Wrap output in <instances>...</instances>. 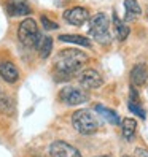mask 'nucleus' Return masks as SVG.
<instances>
[{"label": "nucleus", "mask_w": 148, "mask_h": 157, "mask_svg": "<svg viewBox=\"0 0 148 157\" xmlns=\"http://www.w3.org/2000/svg\"><path fill=\"white\" fill-rule=\"evenodd\" d=\"M88 62V56L75 48H67L58 52L54 59V71L58 81H67L77 76Z\"/></svg>", "instance_id": "f257e3e1"}, {"label": "nucleus", "mask_w": 148, "mask_h": 157, "mask_svg": "<svg viewBox=\"0 0 148 157\" xmlns=\"http://www.w3.org/2000/svg\"><path fill=\"white\" fill-rule=\"evenodd\" d=\"M89 35L100 44H108L112 41L110 19L105 13H99L92 17V21L89 24Z\"/></svg>", "instance_id": "f03ea898"}, {"label": "nucleus", "mask_w": 148, "mask_h": 157, "mask_svg": "<svg viewBox=\"0 0 148 157\" xmlns=\"http://www.w3.org/2000/svg\"><path fill=\"white\" fill-rule=\"evenodd\" d=\"M72 124L75 127V130L83 135H92L99 128V121L89 109H78V111H75L72 116Z\"/></svg>", "instance_id": "7ed1b4c3"}, {"label": "nucleus", "mask_w": 148, "mask_h": 157, "mask_svg": "<svg viewBox=\"0 0 148 157\" xmlns=\"http://www.w3.org/2000/svg\"><path fill=\"white\" fill-rule=\"evenodd\" d=\"M18 38L27 48H35L37 46V41L40 38V32H38V25H37V22L32 17H27V19H24L19 24Z\"/></svg>", "instance_id": "20e7f679"}, {"label": "nucleus", "mask_w": 148, "mask_h": 157, "mask_svg": "<svg viewBox=\"0 0 148 157\" xmlns=\"http://www.w3.org/2000/svg\"><path fill=\"white\" fill-rule=\"evenodd\" d=\"M59 100L69 106L81 105L89 100V94L85 87H75V86H64L59 90Z\"/></svg>", "instance_id": "39448f33"}, {"label": "nucleus", "mask_w": 148, "mask_h": 157, "mask_svg": "<svg viewBox=\"0 0 148 157\" xmlns=\"http://www.w3.org/2000/svg\"><path fill=\"white\" fill-rule=\"evenodd\" d=\"M78 82L85 89H99L104 84V78L97 70L88 68V70H81L78 73Z\"/></svg>", "instance_id": "423d86ee"}, {"label": "nucleus", "mask_w": 148, "mask_h": 157, "mask_svg": "<svg viewBox=\"0 0 148 157\" xmlns=\"http://www.w3.org/2000/svg\"><path fill=\"white\" fill-rule=\"evenodd\" d=\"M64 19H66L70 25H77L81 27L85 22L89 19V11L83 6H73L64 11Z\"/></svg>", "instance_id": "0eeeda50"}, {"label": "nucleus", "mask_w": 148, "mask_h": 157, "mask_svg": "<svg viewBox=\"0 0 148 157\" xmlns=\"http://www.w3.org/2000/svg\"><path fill=\"white\" fill-rule=\"evenodd\" d=\"M50 155L51 157H83L77 147L66 141H54L50 146Z\"/></svg>", "instance_id": "6e6552de"}, {"label": "nucleus", "mask_w": 148, "mask_h": 157, "mask_svg": "<svg viewBox=\"0 0 148 157\" xmlns=\"http://www.w3.org/2000/svg\"><path fill=\"white\" fill-rule=\"evenodd\" d=\"M129 78H131L132 86H137V87L145 86L146 81H148V67H146V63H143V62L135 63V65L132 67V70H131Z\"/></svg>", "instance_id": "1a4fd4ad"}, {"label": "nucleus", "mask_w": 148, "mask_h": 157, "mask_svg": "<svg viewBox=\"0 0 148 157\" xmlns=\"http://www.w3.org/2000/svg\"><path fill=\"white\" fill-rule=\"evenodd\" d=\"M5 8L10 16H27L32 11L30 5L26 0H6Z\"/></svg>", "instance_id": "9d476101"}, {"label": "nucleus", "mask_w": 148, "mask_h": 157, "mask_svg": "<svg viewBox=\"0 0 148 157\" xmlns=\"http://www.w3.org/2000/svg\"><path fill=\"white\" fill-rule=\"evenodd\" d=\"M0 76H2L3 81L13 84V82L19 79V70L10 60H0Z\"/></svg>", "instance_id": "9b49d317"}, {"label": "nucleus", "mask_w": 148, "mask_h": 157, "mask_svg": "<svg viewBox=\"0 0 148 157\" xmlns=\"http://www.w3.org/2000/svg\"><path fill=\"white\" fill-rule=\"evenodd\" d=\"M35 49L38 51L42 59H48L51 51H53V38H51L50 35H40L38 41H37Z\"/></svg>", "instance_id": "f8f14e48"}, {"label": "nucleus", "mask_w": 148, "mask_h": 157, "mask_svg": "<svg viewBox=\"0 0 148 157\" xmlns=\"http://www.w3.org/2000/svg\"><path fill=\"white\" fill-rule=\"evenodd\" d=\"M59 41L64 43H73V44H78V46H85V48H91V40L85 35H77V33H64L59 35Z\"/></svg>", "instance_id": "ddd939ff"}, {"label": "nucleus", "mask_w": 148, "mask_h": 157, "mask_svg": "<svg viewBox=\"0 0 148 157\" xmlns=\"http://www.w3.org/2000/svg\"><path fill=\"white\" fill-rule=\"evenodd\" d=\"M124 6H126V17H124V22L127 21H132L135 17H138L142 14V8L135 0H124Z\"/></svg>", "instance_id": "4468645a"}, {"label": "nucleus", "mask_w": 148, "mask_h": 157, "mask_svg": "<svg viewBox=\"0 0 148 157\" xmlns=\"http://www.w3.org/2000/svg\"><path fill=\"white\" fill-rule=\"evenodd\" d=\"M113 27H115V35L119 41H124L129 35V27L124 24V21H121L118 17L116 13H113Z\"/></svg>", "instance_id": "2eb2a0df"}, {"label": "nucleus", "mask_w": 148, "mask_h": 157, "mask_svg": "<svg viewBox=\"0 0 148 157\" xmlns=\"http://www.w3.org/2000/svg\"><path fill=\"white\" fill-rule=\"evenodd\" d=\"M135 130H137V122L135 119H131V117H126L123 119V136L126 141H131L134 135H135Z\"/></svg>", "instance_id": "dca6fc26"}, {"label": "nucleus", "mask_w": 148, "mask_h": 157, "mask_svg": "<svg viewBox=\"0 0 148 157\" xmlns=\"http://www.w3.org/2000/svg\"><path fill=\"white\" fill-rule=\"evenodd\" d=\"M96 111H97L100 116H104L107 122H110V124H119L118 114H116L115 111H112V109H107V108H104L102 105H96Z\"/></svg>", "instance_id": "f3484780"}, {"label": "nucleus", "mask_w": 148, "mask_h": 157, "mask_svg": "<svg viewBox=\"0 0 148 157\" xmlns=\"http://www.w3.org/2000/svg\"><path fill=\"white\" fill-rule=\"evenodd\" d=\"M127 106H129V109H131L132 113H135L138 117L145 119V111H143V108H142L140 105H138V101H135V100H129Z\"/></svg>", "instance_id": "a211bd4d"}, {"label": "nucleus", "mask_w": 148, "mask_h": 157, "mask_svg": "<svg viewBox=\"0 0 148 157\" xmlns=\"http://www.w3.org/2000/svg\"><path fill=\"white\" fill-rule=\"evenodd\" d=\"M11 108V101L8 98V95L5 92L0 90V111H8V109Z\"/></svg>", "instance_id": "6ab92c4d"}, {"label": "nucleus", "mask_w": 148, "mask_h": 157, "mask_svg": "<svg viewBox=\"0 0 148 157\" xmlns=\"http://www.w3.org/2000/svg\"><path fill=\"white\" fill-rule=\"evenodd\" d=\"M42 24H43V27H45L46 30H56L58 27H59L56 22H53V21L48 19L46 16H42Z\"/></svg>", "instance_id": "aec40b11"}, {"label": "nucleus", "mask_w": 148, "mask_h": 157, "mask_svg": "<svg viewBox=\"0 0 148 157\" xmlns=\"http://www.w3.org/2000/svg\"><path fill=\"white\" fill-rule=\"evenodd\" d=\"M97 157H112V155H97Z\"/></svg>", "instance_id": "412c9836"}, {"label": "nucleus", "mask_w": 148, "mask_h": 157, "mask_svg": "<svg viewBox=\"0 0 148 157\" xmlns=\"http://www.w3.org/2000/svg\"><path fill=\"white\" fill-rule=\"evenodd\" d=\"M146 17H148V8H146Z\"/></svg>", "instance_id": "4be33fe9"}, {"label": "nucleus", "mask_w": 148, "mask_h": 157, "mask_svg": "<svg viewBox=\"0 0 148 157\" xmlns=\"http://www.w3.org/2000/svg\"><path fill=\"white\" fill-rule=\"evenodd\" d=\"M124 157H129V155H124Z\"/></svg>", "instance_id": "5701e85b"}]
</instances>
